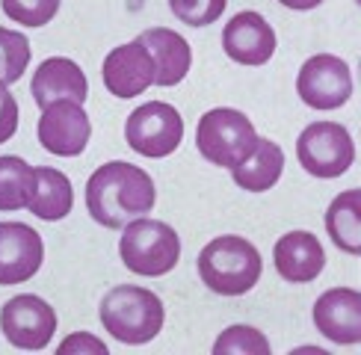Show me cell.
Masks as SVG:
<instances>
[{
  "label": "cell",
  "instance_id": "cell-24",
  "mask_svg": "<svg viewBox=\"0 0 361 355\" xmlns=\"http://www.w3.org/2000/svg\"><path fill=\"white\" fill-rule=\"evenodd\" d=\"M9 21L24 27H44L59 9V0H0Z\"/></svg>",
  "mask_w": 361,
  "mask_h": 355
},
{
  "label": "cell",
  "instance_id": "cell-3",
  "mask_svg": "<svg viewBox=\"0 0 361 355\" xmlns=\"http://www.w3.org/2000/svg\"><path fill=\"white\" fill-rule=\"evenodd\" d=\"M101 323L122 344H148L163 329V302L157 293L145 287L118 285L104 296Z\"/></svg>",
  "mask_w": 361,
  "mask_h": 355
},
{
  "label": "cell",
  "instance_id": "cell-12",
  "mask_svg": "<svg viewBox=\"0 0 361 355\" xmlns=\"http://www.w3.org/2000/svg\"><path fill=\"white\" fill-rule=\"evenodd\" d=\"M44 258L42 234L24 222H0V285H24Z\"/></svg>",
  "mask_w": 361,
  "mask_h": 355
},
{
  "label": "cell",
  "instance_id": "cell-18",
  "mask_svg": "<svg viewBox=\"0 0 361 355\" xmlns=\"http://www.w3.org/2000/svg\"><path fill=\"white\" fill-rule=\"evenodd\" d=\"M71 204H74L71 181L63 172L48 166L33 169V181H30V196H27L30 211L44 222H56L71 213Z\"/></svg>",
  "mask_w": 361,
  "mask_h": 355
},
{
  "label": "cell",
  "instance_id": "cell-20",
  "mask_svg": "<svg viewBox=\"0 0 361 355\" xmlns=\"http://www.w3.org/2000/svg\"><path fill=\"white\" fill-rule=\"evenodd\" d=\"M326 231L341 251L358 255L361 251V192L347 189L329 204L326 211Z\"/></svg>",
  "mask_w": 361,
  "mask_h": 355
},
{
  "label": "cell",
  "instance_id": "cell-1",
  "mask_svg": "<svg viewBox=\"0 0 361 355\" xmlns=\"http://www.w3.org/2000/svg\"><path fill=\"white\" fill-rule=\"evenodd\" d=\"M154 199V181L140 166L125 160L104 163L86 184L89 216L104 228H125L130 219L152 211Z\"/></svg>",
  "mask_w": 361,
  "mask_h": 355
},
{
  "label": "cell",
  "instance_id": "cell-21",
  "mask_svg": "<svg viewBox=\"0 0 361 355\" xmlns=\"http://www.w3.org/2000/svg\"><path fill=\"white\" fill-rule=\"evenodd\" d=\"M33 166H27L21 157H0V211H21L27 207Z\"/></svg>",
  "mask_w": 361,
  "mask_h": 355
},
{
  "label": "cell",
  "instance_id": "cell-2",
  "mask_svg": "<svg viewBox=\"0 0 361 355\" xmlns=\"http://www.w3.org/2000/svg\"><path fill=\"white\" fill-rule=\"evenodd\" d=\"M264 261L246 237H216L199 255V275L204 285L222 296H243L261 278Z\"/></svg>",
  "mask_w": 361,
  "mask_h": 355
},
{
  "label": "cell",
  "instance_id": "cell-22",
  "mask_svg": "<svg viewBox=\"0 0 361 355\" xmlns=\"http://www.w3.org/2000/svg\"><path fill=\"white\" fill-rule=\"evenodd\" d=\"M30 66V42L18 30L0 27V83L9 86L21 80V74Z\"/></svg>",
  "mask_w": 361,
  "mask_h": 355
},
{
  "label": "cell",
  "instance_id": "cell-13",
  "mask_svg": "<svg viewBox=\"0 0 361 355\" xmlns=\"http://www.w3.org/2000/svg\"><path fill=\"white\" fill-rule=\"evenodd\" d=\"M222 48L240 66H264L276 54V33L261 12H237L222 30Z\"/></svg>",
  "mask_w": 361,
  "mask_h": 355
},
{
  "label": "cell",
  "instance_id": "cell-7",
  "mask_svg": "<svg viewBox=\"0 0 361 355\" xmlns=\"http://www.w3.org/2000/svg\"><path fill=\"white\" fill-rule=\"evenodd\" d=\"M125 139L142 157H169L184 139V118L166 101L142 104L128 116Z\"/></svg>",
  "mask_w": 361,
  "mask_h": 355
},
{
  "label": "cell",
  "instance_id": "cell-27",
  "mask_svg": "<svg viewBox=\"0 0 361 355\" xmlns=\"http://www.w3.org/2000/svg\"><path fill=\"white\" fill-rule=\"evenodd\" d=\"M92 352V355H107V347L101 344V340H95L92 335H71L66 337L63 344H59V352Z\"/></svg>",
  "mask_w": 361,
  "mask_h": 355
},
{
  "label": "cell",
  "instance_id": "cell-5",
  "mask_svg": "<svg viewBox=\"0 0 361 355\" xmlns=\"http://www.w3.org/2000/svg\"><path fill=\"white\" fill-rule=\"evenodd\" d=\"M255 142H258L255 125L240 110H231V107L207 110L199 118V127H195L199 154L207 163H214V166L231 169L237 163H243L252 154Z\"/></svg>",
  "mask_w": 361,
  "mask_h": 355
},
{
  "label": "cell",
  "instance_id": "cell-16",
  "mask_svg": "<svg viewBox=\"0 0 361 355\" xmlns=\"http://www.w3.org/2000/svg\"><path fill=\"white\" fill-rule=\"evenodd\" d=\"M273 263L284 281L305 285V281H314L323 273L326 255H323L320 240L311 231H290L276 243Z\"/></svg>",
  "mask_w": 361,
  "mask_h": 355
},
{
  "label": "cell",
  "instance_id": "cell-23",
  "mask_svg": "<svg viewBox=\"0 0 361 355\" xmlns=\"http://www.w3.org/2000/svg\"><path fill=\"white\" fill-rule=\"evenodd\" d=\"M225 352L267 355L269 352V340L258 329H252V325H231V329H225L216 337V344H214V355H225Z\"/></svg>",
  "mask_w": 361,
  "mask_h": 355
},
{
  "label": "cell",
  "instance_id": "cell-6",
  "mask_svg": "<svg viewBox=\"0 0 361 355\" xmlns=\"http://www.w3.org/2000/svg\"><path fill=\"white\" fill-rule=\"evenodd\" d=\"M296 157L314 178H341L353 166L355 145L350 130L338 122H314L296 139Z\"/></svg>",
  "mask_w": 361,
  "mask_h": 355
},
{
  "label": "cell",
  "instance_id": "cell-4",
  "mask_svg": "<svg viewBox=\"0 0 361 355\" xmlns=\"http://www.w3.org/2000/svg\"><path fill=\"white\" fill-rule=\"evenodd\" d=\"M118 255L137 275H166L180 258V240L172 225L160 219H130L118 240Z\"/></svg>",
  "mask_w": 361,
  "mask_h": 355
},
{
  "label": "cell",
  "instance_id": "cell-9",
  "mask_svg": "<svg viewBox=\"0 0 361 355\" xmlns=\"http://www.w3.org/2000/svg\"><path fill=\"white\" fill-rule=\"evenodd\" d=\"M0 329L18 349H44L56 332V311L39 296L21 293L0 311Z\"/></svg>",
  "mask_w": 361,
  "mask_h": 355
},
{
  "label": "cell",
  "instance_id": "cell-26",
  "mask_svg": "<svg viewBox=\"0 0 361 355\" xmlns=\"http://www.w3.org/2000/svg\"><path fill=\"white\" fill-rule=\"evenodd\" d=\"M18 130V101L0 83V142H9Z\"/></svg>",
  "mask_w": 361,
  "mask_h": 355
},
{
  "label": "cell",
  "instance_id": "cell-25",
  "mask_svg": "<svg viewBox=\"0 0 361 355\" xmlns=\"http://www.w3.org/2000/svg\"><path fill=\"white\" fill-rule=\"evenodd\" d=\"M225 4H228V0H169V9L175 12V18L180 24L207 27L216 18H222Z\"/></svg>",
  "mask_w": 361,
  "mask_h": 355
},
{
  "label": "cell",
  "instance_id": "cell-28",
  "mask_svg": "<svg viewBox=\"0 0 361 355\" xmlns=\"http://www.w3.org/2000/svg\"><path fill=\"white\" fill-rule=\"evenodd\" d=\"M279 4L281 6H290V9H314V6H320L323 4V0H279Z\"/></svg>",
  "mask_w": 361,
  "mask_h": 355
},
{
  "label": "cell",
  "instance_id": "cell-11",
  "mask_svg": "<svg viewBox=\"0 0 361 355\" xmlns=\"http://www.w3.org/2000/svg\"><path fill=\"white\" fill-rule=\"evenodd\" d=\"M101 77H104V86H107L110 95L137 98L154 83V59L140 39L118 44V48H113L104 56Z\"/></svg>",
  "mask_w": 361,
  "mask_h": 355
},
{
  "label": "cell",
  "instance_id": "cell-8",
  "mask_svg": "<svg viewBox=\"0 0 361 355\" xmlns=\"http://www.w3.org/2000/svg\"><path fill=\"white\" fill-rule=\"evenodd\" d=\"M296 92L314 110H338L353 95V74L341 56L317 54L299 68Z\"/></svg>",
  "mask_w": 361,
  "mask_h": 355
},
{
  "label": "cell",
  "instance_id": "cell-14",
  "mask_svg": "<svg viewBox=\"0 0 361 355\" xmlns=\"http://www.w3.org/2000/svg\"><path fill=\"white\" fill-rule=\"evenodd\" d=\"M314 325L332 344H358L361 337V293L353 287L326 290L314 305Z\"/></svg>",
  "mask_w": 361,
  "mask_h": 355
},
{
  "label": "cell",
  "instance_id": "cell-10",
  "mask_svg": "<svg viewBox=\"0 0 361 355\" xmlns=\"http://www.w3.org/2000/svg\"><path fill=\"white\" fill-rule=\"evenodd\" d=\"M89 137H92V122L83 113V104L56 101L42 110L39 118V142L44 151L56 157H78Z\"/></svg>",
  "mask_w": 361,
  "mask_h": 355
},
{
  "label": "cell",
  "instance_id": "cell-17",
  "mask_svg": "<svg viewBox=\"0 0 361 355\" xmlns=\"http://www.w3.org/2000/svg\"><path fill=\"white\" fill-rule=\"evenodd\" d=\"M140 42L154 59V86H175L187 77L192 54L184 36H178L175 30H166V27H152V30H142Z\"/></svg>",
  "mask_w": 361,
  "mask_h": 355
},
{
  "label": "cell",
  "instance_id": "cell-15",
  "mask_svg": "<svg viewBox=\"0 0 361 355\" xmlns=\"http://www.w3.org/2000/svg\"><path fill=\"white\" fill-rule=\"evenodd\" d=\"M30 92H33V101L39 104V110H44L56 101L83 104L86 92H89V83H86V74L80 71V66L74 63V59L51 56L36 68Z\"/></svg>",
  "mask_w": 361,
  "mask_h": 355
},
{
  "label": "cell",
  "instance_id": "cell-19",
  "mask_svg": "<svg viewBox=\"0 0 361 355\" xmlns=\"http://www.w3.org/2000/svg\"><path fill=\"white\" fill-rule=\"evenodd\" d=\"M281 169H284V151L279 148V142L258 137L252 154L243 163L231 166V178L237 187H243L249 192H264L279 184Z\"/></svg>",
  "mask_w": 361,
  "mask_h": 355
}]
</instances>
